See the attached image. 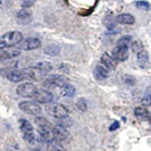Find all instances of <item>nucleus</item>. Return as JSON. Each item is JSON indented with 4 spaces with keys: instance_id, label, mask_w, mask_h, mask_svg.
Returning <instances> with one entry per match:
<instances>
[{
    "instance_id": "39448f33",
    "label": "nucleus",
    "mask_w": 151,
    "mask_h": 151,
    "mask_svg": "<svg viewBox=\"0 0 151 151\" xmlns=\"http://www.w3.org/2000/svg\"><path fill=\"white\" fill-rule=\"evenodd\" d=\"M45 110L51 116L57 118V119H65L69 115L68 110L60 104H50V105L46 106Z\"/></svg>"
},
{
    "instance_id": "cd10ccee",
    "label": "nucleus",
    "mask_w": 151,
    "mask_h": 151,
    "mask_svg": "<svg viewBox=\"0 0 151 151\" xmlns=\"http://www.w3.org/2000/svg\"><path fill=\"white\" fill-rule=\"evenodd\" d=\"M118 127H119V122H117V121H115V122H113V124L110 127V130H115V129H117Z\"/></svg>"
},
{
    "instance_id": "c85d7f7f",
    "label": "nucleus",
    "mask_w": 151,
    "mask_h": 151,
    "mask_svg": "<svg viewBox=\"0 0 151 151\" xmlns=\"http://www.w3.org/2000/svg\"><path fill=\"white\" fill-rule=\"evenodd\" d=\"M5 151H18V148L16 145H9V147L6 148Z\"/></svg>"
},
{
    "instance_id": "412c9836",
    "label": "nucleus",
    "mask_w": 151,
    "mask_h": 151,
    "mask_svg": "<svg viewBox=\"0 0 151 151\" xmlns=\"http://www.w3.org/2000/svg\"><path fill=\"white\" fill-rule=\"evenodd\" d=\"M63 96H66V97H72L75 96L76 93V89L74 88L73 85L71 84H66L65 86H63L61 88V91H60Z\"/></svg>"
},
{
    "instance_id": "1a4fd4ad",
    "label": "nucleus",
    "mask_w": 151,
    "mask_h": 151,
    "mask_svg": "<svg viewBox=\"0 0 151 151\" xmlns=\"http://www.w3.org/2000/svg\"><path fill=\"white\" fill-rule=\"evenodd\" d=\"M67 84V79H66L63 76L60 75H51L48 78H46L45 81V86L46 87H59V88H63V86Z\"/></svg>"
},
{
    "instance_id": "f3484780",
    "label": "nucleus",
    "mask_w": 151,
    "mask_h": 151,
    "mask_svg": "<svg viewBox=\"0 0 151 151\" xmlns=\"http://www.w3.org/2000/svg\"><path fill=\"white\" fill-rule=\"evenodd\" d=\"M101 61L107 68L111 70H114L117 67V60L112 56L109 55L108 53H104L101 57Z\"/></svg>"
},
{
    "instance_id": "f8f14e48",
    "label": "nucleus",
    "mask_w": 151,
    "mask_h": 151,
    "mask_svg": "<svg viewBox=\"0 0 151 151\" xmlns=\"http://www.w3.org/2000/svg\"><path fill=\"white\" fill-rule=\"evenodd\" d=\"M33 98L35 99V101L38 103H42V104H47V103H50L53 101L54 96L50 92L46 91V90L44 89H40L38 90L34 94Z\"/></svg>"
},
{
    "instance_id": "5701e85b",
    "label": "nucleus",
    "mask_w": 151,
    "mask_h": 151,
    "mask_svg": "<svg viewBox=\"0 0 151 151\" xmlns=\"http://www.w3.org/2000/svg\"><path fill=\"white\" fill-rule=\"evenodd\" d=\"M142 104L145 107L151 106V86H149L144 94L143 98H142Z\"/></svg>"
},
{
    "instance_id": "393cba45",
    "label": "nucleus",
    "mask_w": 151,
    "mask_h": 151,
    "mask_svg": "<svg viewBox=\"0 0 151 151\" xmlns=\"http://www.w3.org/2000/svg\"><path fill=\"white\" fill-rule=\"evenodd\" d=\"M130 40H131L130 36H124V37H122L121 39L117 42V45H122L129 46V42H130Z\"/></svg>"
},
{
    "instance_id": "2eb2a0df",
    "label": "nucleus",
    "mask_w": 151,
    "mask_h": 151,
    "mask_svg": "<svg viewBox=\"0 0 151 151\" xmlns=\"http://www.w3.org/2000/svg\"><path fill=\"white\" fill-rule=\"evenodd\" d=\"M53 136H54V139L57 141H63L65 139H67V137L69 135L67 129L63 125H57L55 126L53 129Z\"/></svg>"
},
{
    "instance_id": "4be33fe9",
    "label": "nucleus",
    "mask_w": 151,
    "mask_h": 151,
    "mask_svg": "<svg viewBox=\"0 0 151 151\" xmlns=\"http://www.w3.org/2000/svg\"><path fill=\"white\" fill-rule=\"evenodd\" d=\"M60 48L58 45H51L46 46L45 48V53L49 56H57L60 54Z\"/></svg>"
},
{
    "instance_id": "a878e982",
    "label": "nucleus",
    "mask_w": 151,
    "mask_h": 151,
    "mask_svg": "<svg viewBox=\"0 0 151 151\" xmlns=\"http://www.w3.org/2000/svg\"><path fill=\"white\" fill-rule=\"evenodd\" d=\"M35 2H36V0H21V5L24 9H27V8L33 6Z\"/></svg>"
},
{
    "instance_id": "7c9ffc66",
    "label": "nucleus",
    "mask_w": 151,
    "mask_h": 151,
    "mask_svg": "<svg viewBox=\"0 0 151 151\" xmlns=\"http://www.w3.org/2000/svg\"><path fill=\"white\" fill-rule=\"evenodd\" d=\"M31 151H41V150H39V149H32Z\"/></svg>"
},
{
    "instance_id": "dca6fc26",
    "label": "nucleus",
    "mask_w": 151,
    "mask_h": 151,
    "mask_svg": "<svg viewBox=\"0 0 151 151\" xmlns=\"http://www.w3.org/2000/svg\"><path fill=\"white\" fill-rule=\"evenodd\" d=\"M137 61L140 67L147 68L149 66V57L148 53L145 50H141L137 53Z\"/></svg>"
},
{
    "instance_id": "f03ea898",
    "label": "nucleus",
    "mask_w": 151,
    "mask_h": 151,
    "mask_svg": "<svg viewBox=\"0 0 151 151\" xmlns=\"http://www.w3.org/2000/svg\"><path fill=\"white\" fill-rule=\"evenodd\" d=\"M35 123L38 126V133H39L40 138L42 142L45 143H50L54 140L53 130H52L49 123L47 122L44 117H37Z\"/></svg>"
},
{
    "instance_id": "4468645a",
    "label": "nucleus",
    "mask_w": 151,
    "mask_h": 151,
    "mask_svg": "<svg viewBox=\"0 0 151 151\" xmlns=\"http://www.w3.org/2000/svg\"><path fill=\"white\" fill-rule=\"evenodd\" d=\"M32 21V15L29 11L26 9H21L16 15V22L21 26H25Z\"/></svg>"
},
{
    "instance_id": "a211bd4d",
    "label": "nucleus",
    "mask_w": 151,
    "mask_h": 151,
    "mask_svg": "<svg viewBox=\"0 0 151 151\" xmlns=\"http://www.w3.org/2000/svg\"><path fill=\"white\" fill-rule=\"evenodd\" d=\"M115 21L118 24H122V25H133L135 22L134 17L129 13H122L120 15L116 16Z\"/></svg>"
},
{
    "instance_id": "c756f323",
    "label": "nucleus",
    "mask_w": 151,
    "mask_h": 151,
    "mask_svg": "<svg viewBox=\"0 0 151 151\" xmlns=\"http://www.w3.org/2000/svg\"><path fill=\"white\" fill-rule=\"evenodd\" d=\"M148 120H149V123H150V125H151V114L149 115V118H148Z\"/></svg>"
},
{
    "instance_id": "f257e3e1",
    "label": "nucleus",
    "mask_w": 151,
    "mask_h": 151,
    "mask_svg": "<svg viewBox=\"0 0 151 151\" xmlns=\"http://www.w3.org/2000/svg\"><path fill=\"white\" fill-rule=\"evenodd\" d=\"M52 64L48 61H41L33 67H29L24 71L25 77L27 78L40 81L52 70Z\"/></svg>"
},
{
    "instance_id": "aec40b11",
    "label": "nucleus",
    "mask_w": 151,
    "mask_h": 151,
    "mask_svg": "<svg viewBox=\"0 0 151 151\" xmlns=\"http://www.w3.org/2000/svg\"><path fill=\"white\" fill-rule=\"evenodd\" d=\"M93 74H94V77H96L98 80L106 79L109 77V71L101 65L96 66V68H94V71H93Z\"/></svg>"
},
{
    "instance_id": "7ed1b4c3",
    "label": "nucleus",
    "mask_w": 151,
    "mask_h": 151,
    "mask_svg": "<svg viewBox=\"0 0 151 151\" xmlns=\"http://www.w3.org/2000/svg\"><path fill=\"white\" fill-rule=\"evenodd\" d=\"M23 40V35L19 31H11L0 36V49L15 46Z\"/></svg>"
},
{
    "instance_id": "9b49d317",
    "label": "nucleus",
    "mask_w": 151,
    "mask_h": 151,
    "mask_svg": "<svg viewBox=\"0 0 151 151\" xmlns=\"http://www.w3.org/2000/svg\"><path fill=\"white\" fill-rule=\"evenodd\" d=\"M112 57L117 61H125L129 58V46L117 45L112 50Z\"/></svg>"
},
{
    "instance_id": "0eeeda50",
    "label": "nucleus",
    "mask_w": 151,
    "mask_h": 151,
    "mask_svg": "<svg viewBox=\"0 0 151 151\" xmlns=\"http://www.w3.org/2000/svg\"><path fill=\"white\" fill-rule=\"evenodd\" d=\"M19 108H20L21 111L29 115L38 116L42 112V109L39 104L33 101H22L19 104Z\"/></svg>"
},
{
    "instance_id": "b1692460",
    "label": "nucleus",
    "mask_w": 151,
    "mask_h": 151,
    "mask_svg": "<svg viewBox=\"0 0 151 151\" xmlns=\"http://www.w3.org/2000/svg\"><path fill=\"white\" fill-rule=\"evenodd\" d=\"M136 7L138 9H145V11H148L149 8H150V5L148 2H146V1H138L136 3Z\"/></svg>"
},
{
    "instance_id": "6e6552de",
    "label": "nucleus",
    "mask_w": 151,
    "mask_h": 151,
    "mask_svg": "<svg viewBox=\"0 0 151 151\" xmlns=\"http://www.w3.org/2000/svg\"><path fill=\"white\" fill-rule=\"evenodd\" d=\"M37 91V88L34 84L26 82L20 84L16 89V93L21 97H33Z\"/></svg>"
},
{
    "instance_id": "bb28decb",
    "label": "nucleus",
    "mask_w": 151,
    "mask_h": 151,
    "mask_svg": "<svg viewBox=\"0 0 151 151\" xmlns=\"http://www.w3.org/2000/svg\"><path fill=\"white\" fill-rule=\"evenodd\" d=\"M78 107L81 111H85V110H86L87 105H86V102H85L84 99H79L78 102Z\"/></svg>"
},
{
    "instance_id": "9d476101",
    "label": "nucleus",
    "mask_w": 151,
    "mask_h": 151,
    "mask_svg": "<svg viewBox=\"0 0 151 151\" xmlns=\"http://www.w3.org/2000/svg\"><path fill=\"white\" fill-rule=\"evenodd\" d=\"M21 53L20 47H6V48L0 49V60H7L16 58Z\"/></svg>"
},
{
    "instance_id": "20e7f679",
    "label": "nucleus",
    "mask_w": 151,
    "mask_h": 151,
    "mask_svg": "<svg viewBox=\"0 0 151 151\" xmlns=\"http://www.w3.org/2000/svg\"><path fill=\"white\" fill-rule=\"evenodd\" d=\"M0 73L4 78H6L8 80L12 82H20L25 78V74L22 71H20L17 68H12V67H8V68H3L0 71Z\"/></svg>"
},
{
    "instance_id": "6ab92c4d",
    "label": "nucleus",
    "mask_w": 151,
    "mask_h": 151,
    "mask_svg": "<svg viewBox=\"0 0 151 151\" xmlns=\"http://www.w3.org/2000/svg\"><path fill=\"white\" fill-rule=\"evenodd\" d=\"M134 115L141 121H146L149 118L148 111L145 107H136L134 109Z\"/></svg>"
},
{
    "instance_id": "ddd939ff",
    "label": "nucleus",
    "mask_w": 151,
    "mask_h": 151,
    "mask_svg": "<svg viewBox=\"0 0 151 151\" xmlns=\"http://www.w3.org/2000/svg\"><path fill=\"white\" fill-rule=\"evenodd\" d=\"M42 42L38 38H27L25 41H23L20 45V49L23 50H33L37 49L41 46Z\"/></svg>"
},
{
    "instance_id": "423d86ee",
    "label": "nucleus",
    "mask_w": 151,
    "mask_h": 151,
    "mask_svg": "<svg viewBox=\"0 0 151 151\" xmlns=\"http://www.w3.org/2000/svg\"><path fill=\"white\" fill-rule=\"evenodd\" d=\"M19 125H20V129L24 135V139H25L28 144H33L35 141V135L34 131H33V127L30 122L27 120L21 119L19 121Z\"/></svg>"
}]
</instances>
